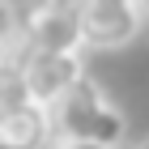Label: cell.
<instances>
[{
  "mask_svg": "<svg viewBox=\"0 0 149 149\" xmlns=\"http://www.w3.org/2000/svg\"><path fill=\"white\" fill-rule=\"evenodd\" d=\"M56 132L60 136H85V141H102L115 145L128 136V115L119 111L111 94L98 85L94 77H81L56 107Z\"/></svg>",
  "mask_w": 149,
  "mask_h": 149,
  "instance_id": "obj_1",
  "label": "cell"
},
{
  "mask_svg": "<svg viewBox=\"0 0 149 149\" xmlns=\"http://www.w3.org/2000/svg\"><path fill=\"white\" fill-rule=\"evenodd\" d=\"M56 141V111L26 98L17 81H4V111H0V145L4 149H47Z\"/></svg>",
  "mask_w": 149,
  "mask_h": 149,
  "instance_id": "obj_2",
  "label": "cell"
},
{
  "mask_svg": "<svg viewBox=\"0 0 149 149\" xmlns=\"http://www.w3.org/2000/svg\"><path fill=\"white\" fill-rule=\"evenodd\" d=\"M34 51H81L85 47V0H38L26 13Z\"/></svg>",
  "mask_w": 149,
  "mask_h": 149,
  "instance_id": "obj_3",
  "label": "cell"
},
{
  "mask_svg": "<svg viewBox=\"0 0 149 149\" xmlns=\"http://www.w3.org/2000/svg\"><path fill=\"white\" fill-rule=\"evenodd\" d=\"M85 77V60L81 51H34V56L26 60V68L17 72V85H22L26 98H34V102L51 107L56 111L60 98Z\"/></svg>",
  "mask_w": 149,
  "mask_h": 149,
  "instance_id": "obj_4",
  "label": "cell"
},
{
  "mask_svg": "<svg viewBox=\"0 0 149 149\" xmlns=\"http://www.w3.org/2000/svg\"><path fill=\"white\" fill-rule=\"evenodd\" d=\"M145 0H85V47L119 51L141 34Z\"/></svg>",
  "mask_w": 149,
  "mask_h": 149,
  "instance_id": "obj_5",
  "label": "cell"
},
{
  "mask_svg": "<svg viewBox=\"0 0 149 149\" xmlns=\"http://www.w3.org/2000/svg\"><path fill=\"white\" fill-rule=\"evenodd\" d=\"M47 149H115V145H102V141H85V136H60L56 132V141Z\"/></svg>",
  "mask_w": 149,
  "mask_h": 149,
  "instance_id": "obj_6",
  "label": "cell"
},
{
  "mask_svg": "<svg viewBox=\"0 0 149 149\" xmlns=\"http://www.w3.org/2000/svg\"><path fill=\"white\" fill-rule=\"evenodd\" d=\"M132 149H149V136H145V141H136V145H132Z\"/></svg>",
  "mask_w": 149,
  "mask_h": 149,
  "instance_id": "obj_7",
  "label": "cell"
},
{
  "mask_svg": "<svg viewBox=\"0 0 149 149\" xmlns=\"http://www.w3.org/2000/svg\"><path fill=\"white\" fill-rule=\"evenodd\" d=\"M145 9H149V0H145Z\"/></svg>",
  "mask_w": 149,
  "mask_h": 149,
  "instance_id": "obj_8",
  "label": "cell"
}]
</instances>
